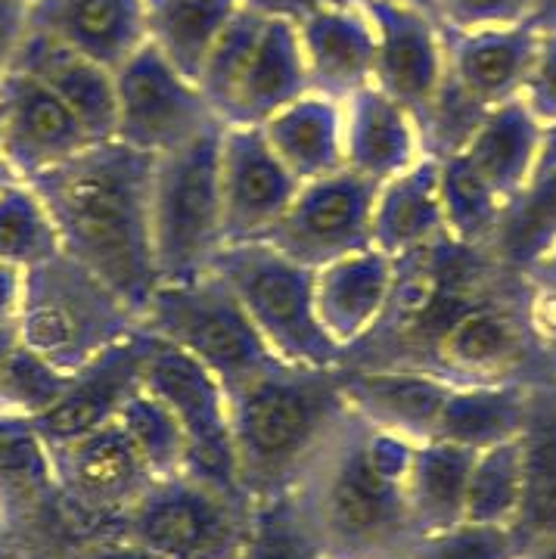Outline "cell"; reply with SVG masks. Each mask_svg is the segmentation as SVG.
Masks as SVG:
<instances>
[{"mask_svg":"<svg viewBox=\"0 0 556 559\" xmlns=\"http://www.w3.org/2000/svg\"><path fill=\"white\" fill-rule=\"evenodd\" d=\"M414 441L345 411L305 466L286 510L311 559H407L419 540L407 510Z\"/></svg>","mask_w":556,"mask_h":559,"instance_id":"obj_1","label":"cell"},{"mask_svg":"<svg viewBox=\"0 0 556 559\" xmlns=\"http://www.w3.org/2000/svg\"><path fill=\"white\" fill-rule=\"evenodd\" d=\"M153 165L156 156L113 138L28 180L54 215L62 252L103 280L138 318L159 286L150 227Z\"/></svg>","mask_w":556,"mask_h":559,"instance_id":"obj_2","label":"cell"},{"mask_svg":"<svg viewBox=\"0 0 556 559\" xmlns=\"http://www.w3.org/2000/svg\"><path fill=\"white\" fill-rule=\"evenodd\" d=\"M239 488L252 507L283 500L345 417L339 367L274 364L227 395Z\"/></svg>","mask_w":556,"mask_h":559,"instance_id":"obj_3","label":"cell"},{"mask_svg":"<svg viewBox=\"0 0 556 559\" xmlns=\"http://www.w3.org/2000/svg\"><path fill=\"white\" fill-rule=\"evenodd\" d=\"M138 326V314L66 252L25 271L16 336L62 373L81 370Z\"/></svg>","mask_w":556,"mask_h":559,"instance_id":"obj_4","label":"cell"},{"mask_svg":"<svg viewBox=\"0 0 556 559\" xmlns=\"http://www.w3.org/2000/svg\"><path fill=\"white\" fill-rule=\"evenodd\" d=\"M259 330L271 355L296 367H342L345 352L320 326L315 271L271 242H230L212 264Z\"/></svg>","mask_w":556,"mask_h":559,"instance_id":"obj_5","label":"cell"},{"mask_svg":"<svg viewBox=\"0 0 556 559\" xmlns=\"http://www.w3.org/2000/svg\"><path fill=\"white\" fill-rule=\"evenodd\" d=\"M138 320L153 340L199 360L227 395L280 364L215 271L184 283H159Z\"/></svg>","mask_w":556,"mask_h":559,"instance_id":"obj_6","label":"cell"},{"mask_svg":"<svg viewBox=\"0 0 556 559\" xmlns=\"http://www.w3.org/2000/svg\"><path fill=\"white\" fill-rule=\"evenodd\" d=\"M221 128L224 124L156 156L150 227L159 283H184L209 274L224 249L218 190Z\"/></svg>","mask_w":556,"mask_h":559,"instance_id":"obj_7","label":"cell"},{"mask_svg":"<svg viewBox=\"0 0 556 559\" xmlns=\"http://www.w3.org/2000/svg\"><path fill=\"white\" fill-rule=\"evenodd\" d=\"M252 516L256 507L246 498L180 469L150 481L106 535L134 540L162 559H234Z\"/></svg>","mask_w":556,"mask_h":559,"instance_id":"obj_8","label":"cell"},{"mask_svg":"<svg viewBox=\"0 0 556 559\" xmlns=\"http://www.w3.org/2000/svg\"><path fill=\"white\" fill-rule=\"evenodd\" d=\"M47 451L62 520L75 544L113 532L153 481L150 466L125 436L119 419Z\"/></svg>","mask_w":556,"mask_h":559,"instance_id":"obj_9","label":"cell"},{"mask_svg":"<svg viewBox=\"0 0 556 559\" xmlns=\"http://www.w3.org/2000/svg\"><path fill=\"white\" fill-rule=\"evenodd\" d=\"M143 389L171 411L184 436V473L212 481L230 495H242L237 476V454L230 436L227 392L199 360L168 342L150 336L143 364Z\"/></svg>","mask_w":556,"mask_h":559,"instance_id":"obj_10","label":"cell"},{"mask_svg":"<svg viewBox=\"0 0 556 559\" xmlns=\"http://www.w3.org/2000/svg\"><path fill=\"white\" fill-rule=\"evenodd\" d=\"M116 79V140L146 156L178 150L221 119L193 79L146 40L113 69Z\"/></svg>","mask_w":556,"mask_h":559,"instance_id":"obj_11","label":"cell"},{"mask_svg":"<svg viewBox=\"0 0 556 559\" xmlns=\"http://www.w3.org/2000/svg\"><path fill=\"white\" fill-rule=\"evenodd\" d=\"M374 197L377 183L358 178L348 168L298 183L296 197L268 230L264 242L311 271L360 249H370Z\"/></svg>","mask_w":556,"mask_h":559,"instance_id":"obj_12","label":"cell"},{"mask_svg":"<svg viewBox=\"0 0 556 559\" xmlns=\"http://www.w3.org/2000/svg\"><path fill=\"white\" fill-rule=\"evenodd\" d=\"M221 218L224 246L256 242L286 212L298 190V180L283 168L259 124H224L218 150Z\"/></svg>","mask_w":556,"mask_h":559,"instance_id":"obj_13","label":"cell"},{"mask_svg":"<svg viewBox=\"0 0 556 559\" xmlns=\"http://www.w3.org/2000/svg\"><path fill=\"white\" fill-rule=\"evenodd\" d=\"M91 143L75 112L35 75L10 69L0 79V146L16 178L35 180Z\"/></svg>","mask_w":556,"mask_h":559,"instance_id":"obj_14","label":"cell"},{"mask_svg":"<svg viewBox=\"0 0 556 559\" xmlns=\"http://www.w3.org/2000/svg\"><path fill=\"white\" fill-rule=\"evenodd\" d=\"M150 352V333L134 330L128 340L109 345L103 355L87 360L81 370L69 373L60 399L38 414L32 429L47 448H60L66 441L81 439L99 426L119 419L125 401L143 385V364Z\"/></svg>","mask_w":556,"mask_h":559,"instance_id":"obj_15","label":"cell"},{"mask_svg":"<svg viewBox=\"0 0 556 559\" xmlns=\"http://www.w3.org/2000/svg\"><path fill=\"white\" fill-rule=\"evenodd\" d=\"M374 22V87L404 109L419 112L433 103L448 79L441 22L389 0H360Z\"/></svg>","mask_w":556,"mask_h":559,"instance_id":"obj_16","label":"cell"},{"mask_svg":"<svg viewBox=\"0 0 556 559\" xmlns=\"http://www.w3.org/2000/svg\"><path fill=\"white\" fill-rule=\"evenodd\" d=\"M441 28H445L448 79L463 94H470L485 109L522 100L541 47V32L532 22L476 25V28L441 25Z\"/></svg>","mask_w":556,"mask_h":559,"instance_id":"obj_17","label":"cell"},{"mask_svg":"<svg viewBox=\"0 0 556 559\" xmlns=\"http://www.w3.org/2000/svg\"><path fill=\"white\" fill-rule=\"evenodd\" d=\"M293 22L315 94L342 103L374 84V22L360 0H327Z\"/></svg>","mask_w":556,"mask_h":559,"instance_id":"obj_18","label":"cell"},{"mask_svg":"<svg viewBox=\"0 0 556 559\" xmlns=\"http://www.w3.org/2000/svg\"><path fill=\"white\" fill-rule=\"evenodd\" d=\"M339 389L352 414L417 444L436 436L438 414L451 392V382L414 367L342 364Z\"/></svg>","mask_w":556,"mask_h":559,"instance_id":"obj_19","label":"cell"},{"mask_svg":"<svg viewBox=\"0 0 556 559\" xmlns=\"http://www.w3.org/2000/svg\"><path fill=\"white\" fill-rule=\"evenodd\" d=\"M10 69H22L54 91L97 143L116 138V79L109 66L50 38L28 22Z\"/></svg>","mask_w":556,"mask_h":559,"instance_id":"obj_20","label":"cell"},{"mask_svg":"<svg viewBox=\"0 0 556 559\" xmlns=\"http://www.w3.org/2000/svg\"><path fill=\"white\" fill-rule=\"evenodd\" d=\"M392 286L395 259L382 255L374 246L323 264L315 271L320 326L342 352L355 348L382 318Z\"/></svg>","mask_w":556,"mask_h":559,"instance_id":"obj_21","label":"cell"},{"mask_svg":"<svg viewBox=\"0 0 556 559\" xmlns=\"http://www.w3.org/2000/svg\"><path fill=\"white\" fill-rule=\"evenodd\" d=\"M342 150L345 168L370 183L395 178L423 159L414 112L374 84L342 100Z\"/></svg>","mask_w":556,"mask_h":559,"instance_id":"obj_22","label":"cell"},{"mask_svg":"<svg viewBox=\"0 0 556 559\" xmlns=\"http://www.w3.org/2000/svg\"><path fill=\"white\" fill-rule=\"evenodd\" d=\"M541 143L544 121L525 106V100H513L488 109L476 134L448 159H458L500 205H507L535 175Z\"/></svg>","mask_w":556,"mask_h":559,"instance_id":"obj_23","label":"cell"},{"mask_svg":"<svg viewBox=\"0 0 556 559\" xmlns=\"http://www.w3.org/2000/svg\"><path fill=\"white\" fill-rule=\"evenodd\" d=\"M374 249L389 259H407L433 246L448 234L438 159L423 156L395 178L377 183L374 218H370Z\"/></svg>","mask_w":556,"mask_h":559,"instance_id":"obj_24","label":"cell"},{"mask_svg":"<svg viewBox=\"0 0 556 559\" xmlns=\"http://www.w3.org/2000/svg\"><path fill=\"white\" fill-rule=\"evenodd\" d=\"M32 25L116 69L146 40V0H35Z\"/></svg>","mask_w":556,"mask_h":559,"instance_id":"obj_25","label":"cell"},{"mask_svg":"<svg viewBox=\"0 0 556 559\" xmlns=\"http://www.w3.org/2000/svg\"><path fill=\"white\" fill-rule=\"evenodd\" d=\"M259 131L298 183L320 180L345 168L339 100L308 91L268 121H261Z\"/></svg>","mask_w":556,"mask_h":559,"instance_id":"obj_26","label":"cell"},{"mask_svg":"<svg viewBox=\"0 0 556 559\" xmlns=\"http://www.w3.org/2000/svg\"><path fill=\"white\" fill-rule=\"evenodd\" d=\"M308 91L311 84L298 47L296 22L286 16H264L259 44L242 72L224 124H261Z\"/></svg>","mask_w":556,"mask_h":559,"instance_id":"obj_27","label":"cell"},{"mask_svg":"<svg viewBox=\"0 0 556 559\" xmlns=\"http://www.w3.org/2000/svg\"><path fill=\"white\" fill-rule=\"evenodd\" d=\"M535 392L537 385L525 382L451 385L433 439L466 448L473 454L519 439L532 414Z\"/></svg>","mask_w":556,"mask_h":559,"instance_id":"obj_28","label":"cell"},{"mask_svg":"<svg viewBox=\"0 0 556 559\" xmlns=\"http://www.w3.org/2000/svg\"><path fill=\"white\" fill-rule=\"evenodd\" d=\"M522 503L513 532L522 550L556 540V385H537L522 429Z\"/></svg>","mask_w":556,"mask_h":559,"instance_id":"obj_29","label":"cell"},{"mask_svg":"<svg viewBox=\"0 0 556 559\" xmlns=\"http://www.w3.org/2000/svg\"><path fill=\"white\" fill-rule=\"evenodd\" d=\"M473 451L441 439L417 441L407 463V510L417 535H433L466 520Z\"/></svg>","mask_w":556,"mask_h":559,"instance_id":"obj_30","label":"cell"},{"mask_svg":"<svg viewBox=\"0 0 556 559\" xmlns=\"http://www.w3.org/2000/svg\"><path fill=\"white\" fill-rule=\"evenodd\" d=\"M556 246V165L537 162L535 175L504 205L485 249L510 271H529Z\"/></svg>","mask_w":556,"mask_h":559,"instance_id":"obj_31","label":"cell"},{"mask_svg":"<svg viewBox=\"0 0 556 559\" xmlns=\"http://www.w3.org/2000/svg\"><path fill=\"white\" fill-rule=\"evenodd\" d=\"M242 0H146V44L187 79H199L221 28Z\"/></svg>","mask_w":556,"mask_h":559,"instance_id":"obj_32","label":"cell"},{"mask_svg":"<svg viewBox=\"0 0 556 559\" xmlns=\"http://www.w3.org/2000/svg\"><path fill=\"white\" fill-rule=\"evenodd\" d=\"M60 252V230L38 190L28 180H10L0 187V261L20 271H35Z\"/></svg>","mask_w":556,"mask_h":559,"instance_id":"obj_33","label":"cell"},{"mask_svg":"<svg viewBox=\"0 0 556 559\" xmlns=\"http://www.w3.org/2000/svg\"><path fill=\"white\" fill-rule=\"evenodd\" d=\"M522 439V436H519ZM504 441L473 454L466 522L513 528L522 503V441Z\"/></svg>","mask_w":556,"mask_h":559,"instance_id":"obj_34","label":"cell"},{"mask_svg":"<svg viewBox=\"0 0 556 559\" xmlns=\"http://www.w3.org/2000/svg\"><path fill=\"white\" fill-rule=\"evenodd\" d=\"M264 16L268 13H259V10L239 3L237 13L221 28L218 40L212 44L209 57L202 62V72H199L197 84L199 91L205 94L209 106L215 109L221 124L227 121V112L234 106L242 72H246V66L252 60V50L259 44Z\"/></svg>","mask_w":556,"mask_h":559,"instance_id":"obj_35","label":"cell"},{"mask_svg":"<svg viewBox=\"0 0 556 559\" xmlns=\"http://www.w3.org/2000/svg\"><path fill=\"white\" fill-rule=\"evenodd\" d=\"M119 426L125 429V436L131 439V444L138 448L143 463L150 466L153 479L175 476V473L184 469L187 448H184L178 419L171 417V411L153 392H146L140 385L138 392L125 401Z\"/></svg>","mask_w":556,"mask_h":559,"instance_id":"obj_36","label":"cell"},{"mask_svg":"<svg viewBox=\"0 0 556 559\" xmlns=\"http://www.w3.org/2000/svg\"><path fill=\"white\" fill-rule=\"evenodd\" d=\"M69 373L16 342L0 364V417L35 419L60 399Z\"/></svg>","mask_w":556,"mask_h":559,"instance_id":"obj_37","label":"cell"},{"mask_svg":"<svg viewBox=\"0 0 556 559\" xmlns=\"http://www.w3.org/2000/svg\"><path fill=\"white\" fill-rule=\"evenodd\" d=\"M488 109L476 103L470 94H463L451 79L438 87L433 103L417 116L423 156L429 159H448L466 146V140L476 134Z\"/></svg>","mask_w":556,"mask_h":559,"instance_id":"obj_38","label":"cell"},{"mask_svg":"<svg viewBox=\"0 0 556 559\" xmlns=\"http://www.w3.org/2000/svg\"><path fill=\"white\" fill-rule=\"evenodd\" d=\"M522 544L507 525L458 522L433 535H423L407 559H519Z\"/></svg>","mask_w":556,"mask_h":559,"instance_id":"obj_39","label":"cell"},{"mask_svg":"<svg viewBox=\"0 0 556 559\" xmlns=\"http://www.w3.org/2000/svg\"><path fill=\"white\" fill-rule=\"evenodd\" d=\"M522 301L547 380L556 385V246L522 271Z\"/></svg>","mask_w":556,"mask_h":559,"instance_id":"obj_40","label":"cell"},{"mask_svg":"<svg viewBox=\"0 0 556 559\" xmlns=\"http://www.w3.org/2000/svg\"><path fill=\"white\" fill-rule=\"evenodd\" d=\"M234 559H311L296 522L286 510V500L256 507L249 535Z\"/></svg>","mask_w":556,"mask_h":559,"instance_id":"obj_41","label":"cell"},{"mask_svg":"<svg viewBox=\"0 0 556 559\" xmlns=\"http://www.w3.org/2000/svg\"><path fill=\"white\" fill-rule=\"evenodd\" d=\"M532 7L535 0H438L441 25H454V28L529 22Z\"/></svg>","mask_w":556,"mask_h":559,"instance_id":"obj_42","label":"cell"},{"mask_svg":"<svg viewBox=\"0 0 556 559\" xmlns=\"http://www.w3.org/2000/svg\"><path fill=\"white\" fill-rule=\"evenodd\" d=\"M522 100L544 124L556 121V35H541L535 69Z\"/></svg>","mask_w":556,"mask_h":559,"instance_id":"obj_43","label":"cell"},{"mask_svg":"<svg viewBox=\"0 0 556 559\" xmlns=\"http://www.w3.org/2000/svg\"><path fill=\"white\" fill-rule=\"evenodd\" d=\"M32 22V7L22 0H0V79L10 72L16 60L22 38Z\"/></svg>","mask_w":556,"mask_h":559,"instance_id":"obj_44","label":"cell"},{"mask_svg":"<svg viewBox=\"0 0 556 559\" xmlns=\"http://www.w3.org/2000/svg\"><path fill=\"white\" fill-rule=\"evenodd\" d=\"M60 559H162L159 554L140 547L134 540L119 538V535H97L75 544L66 557Z\"/></svg>","mask_w":556,"mask_h":559,"instance_id":"obj_45","label":"cell"},{"mask_svg":"<svg viewBox=\"0 0 556 559\" xmlns=\"http://www.w3.org/2000/svg\"><path fill=\"white\" fill-rule=\"evenodd\" d=\"M25 293V271L0 261V323H16Z\"/></svg>","mask_w":556,"mask_h":559,"instance_id":"obj_46","label":"cell"},{"mask_svg":"<svg viewBox=\"0 0 556 559\" xmlns=\"http://www.w3.org/2000/svg\"><path fill=\"white\" fill-rule=\"evenodd\" d=\"M246 7L259 10V13H268V16H286V20H296L305 10L318 7V3H327V0H242Z\"/></svg>","mask_w":556,"mask_h":559,"instance_id":"obj_47","label":"cell"},{"mask_svg":"<svg viewBox=\"0 0 556 559\" xmlns=\"http://www.w3.org/2000/svg\"><path fill=\"white\" fill-rule=\"evenodd\" d=\"M529 22L541 35H556V0H535Z\"/></svg>","mask_w":556,"mask_h":559,"instance_id":"obj_48","label":"cell"},{"mask_svg":"<svg viewBox=\"0 0 556 559\" xmlns=\"http://www.w3.org/2000/svg\"><path fill=\"white\" fill-rule=\"evenodd\" d=\"M0 559H25L22 554V544L16 540V535L0 522Z\"/></svg>","mask_w":556,"mask_h":559,"instance_id":"obj_49","label":"cell"},{"mask_svg":"<svg viewBox=\"0 0 556 559\" xmlns=\"http://www.w3.org/2000/svg\"><path fill=\"white\" fill-rule=\"evenodd\" d=\"M537 162H554L556 165V121L544 124V143H541V159Z\"/></svg>","mask_w":556,"mask_h":559,"instance_id":"obj_50","label":"cell"},{"mask_svg":"<svg viewBox=\"0 0 556 559\" xmlns=\"http://www.w3.org/2000/svg\"><path fill=\"white\" fill-rule=\"evenodd\" d=\"M389 3H401V7H411V10H419L426 16L441 22V10H438V0H389Z\"/></svg>","mask_w":556,"mask_h":559,"instance_id":"obj_51","label":"cell"},{"mask_svg":"<svg viewBox=\"0 0 556 559\" xmlns=\"http://www.w3.org/2000/svg\"><path fill=\"white\" fill-rule=\"evenodd\" d=\"M519 559H556V540H544V544H532L522 550Z\"/></svg>","mask_w":556,"mask_h":559,"instance_id":"obj_52","label":"cell"},{"mask_svg":"<svg viewBox=\"0 0 556 559\" xmlns=\"http://www.w3.org/2000/svg\"><path fill=\"white\" fill-rule=\"evenodd\" d=\"M10 180H20L13 171H10V165H7V156H3V146H0V187H7Z\"/></svg>","mask_w":556,"mask_h":559,"instance_id":"obj_53","label":"cell"},{"mask_svg":"<svg viewBox=\"0 0 556 559\" xmlns=\"http://www.w3.org/2000/svg\"><path fill=\"white\" fill-rule=\"evenodd\" d=\"M22 3H28V7H32V3H35V0H22Z\"/></svg>","mask_w":556,"mask_h":559,"instance_id":"obj_54","label":"cell"},{"mask_svg":"<svg viewBox=\"0 0 556 559\" xmlns=\"http://www.w3.org/2000/svg\"><path fill=\"white\" fill-rule=\"evenodd\" d=\"M0 522H3V520H0Z\"/></svg>","mask_w":556,"mask_h":559,"instance_id":"obj_55","label":"cell"}]
</instances>
